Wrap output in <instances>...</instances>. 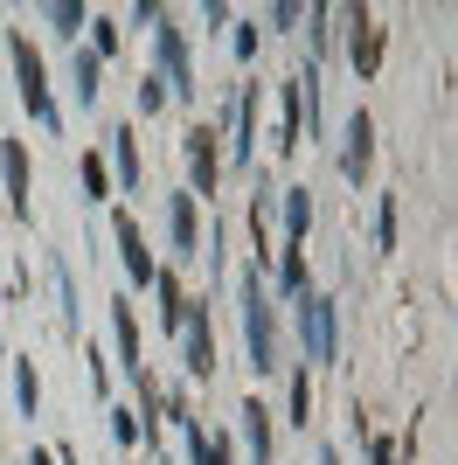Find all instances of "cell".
Instances as JSON below:
<instances>
[{
  "label": "cell",
  "mask_w": 458,
  "mask_h": 465,
  "mask_svg": "<svg viewBox=\"0 0 458 465\" xmlns=\"http://www.w3.org/2000/svg\"><path fill=\"white\" fill-rule=\"evenodd\" d=\"M112 438H118L125 451L139 445V410H112Z\"/></svg>",
  "instance_id": "4316f807"
},
{
  "label": "cell",
  "mask_w": 458,
  "mask_h": 465,
  "mask_svg": "<svg viewBox=\"0 0 458 465\" xmlns=\"http://www.w3.org/2000/svg\"><path fill=\"white\" fill-rule=\"evenodd\" d=\"M236 292H244V348H250V369H257V375L285 369V361H278V306H271V272L244 264V272H236Z\"/></svg>",
  "instance_id": "6da1fadb"
},
{
  "label": "cell",
  "mask_w": 458,
  "mask_h": 465,
  "mask_svg": "<svg viewBox=\"0 0 458 465\" xmlns=\"http://www.w3.org/2000/svg\"><path fill=\"white\" fill-rule=\"evenodd\" d=\"M105 139H112V160H118V188L139 194V188H146V167H139V133H133V125H112Z\"/></svg>",
  "instance_id": "5bb4252c"
},
{
  "label": "cell",
  "mask_w": 458,
  "mask_h": 465,
  "mask_svg": "<svg viewBox=\"0 0 458 465\" xmlns=\"http://www.w3.org/2000/svg\"><path fill=\"white\" fill-rule=\"evenodd\" d=\"M278 292H285V299L313 292V285H305V243H285V251H278Z\"/></svg>",
  "instance_id": "ffe728a7"
},
{
  "label": "cell",
  "mask_w": 458,
  "mask_h": 465,
  "mask_svg": "<svg viewBox=\"0 0 458 465\" xmlns=\"http://www.w3.org/2000/svg\"><path fill=\"white\" fill-rule=\"evenodd\" d=\"M362 445H368V465H396V438H382V430H368Z\"/></svg>",
  "instance_id": "f1b7e54d"
},
{
  "label": "cell",
  "mask_w": 458,
  "mask_h": 465,
  "mask_svg": "<svg viewBox=\"0 0 458 465\" xmlns=\"http://www.w3.org/2000/svg\"><path fill=\"white\" fill-rule=\"evenodd\" d=\"M112 236H118V257H125V278H133V285H153V272H160V264L146 257V236H139V215H133V209L112 215Z\"/></svg>",
  "instance_id": "30bf717a"
},
{
  "label": "cell",
  "mask_w": 458,
  "mask_h": 465,
  "mask_svg": "<svg viewBox=\"0 0 458 465\" xmlns=\"http://www.w3.org/2000/svg\"><path fill=\"white\" fill-rule=\"evenodd\" d=\"M368 160H375V118H368V104L354 118H347V153H341V174L347 181H368Z\"/></svg>",
  "instance_id": "7c38bea8"
},
{
  "label": "cell",
  "mask_w": 458,
  "mask_h": 465,
  "mask_svg": "<svg viewBox=\"0 0 458 465\" xmlns=\"http://www.w3.org/2000/svg\"><path fill=\"white\" fill-rule=\"evenodd\" d=\"M181 438H188V459H194V465H236V445H229L223 430H215V438H202V424H188Z\"/></svg>",
  "instance_id": "d6986e66"
},
{
  "label": "cell",
  "mask_w": 458,
  "mask_h": 465,
  "mask_svg": "<svg viewBox=\"0 0 458 465\" xmlns=\"http://www.w3.org/2000/svg\"><path fill=\"white\" fill-rule=\"evenodd\" d=\"M320 465H341V451H334V445H320Z\"/></svg>",
  "instance_id": "1f68e13d"
},
{
  "label": "cell",
  "mask_w": 458,
  "mask_h": 465,
  "mask_svg": "<svg viewBox=\"0 0 458 465\" xmlns=\"http://www.w3.org/2000/svg\"><path fill=\"white\" fill-rule=\"evenodd\" d=\"M28 465H49V459H42V451H28Z\"/></svg>",
  "instance_id": "d6a6232c"
},
{
  "label": "cell",
  "mask_w": 458,
  "mask_h": 465,
  "mask_svg": "<svg viewBox=\"0 0 458 465\" xmlns=\"http://www.w3.org/2000/svg\"><path fill=\"white\" fill-rule=\"evenodd\" d=\"M97 84H105V63H97L91 49H76V104H84V112L97 104Z\"/></svg>",
  "instance_id": "44dd1931"
},
{
  "label": "cell",
  "mask_w": 458,
  "mask_h": 465,
  "mask_svg": "<svg viewBox=\"0 0 458 465\" xmlns=\"http://www.w3.org/2000/svg\"><path fill=\"white\" fill-rule=\"evenodd\" d=\"M76 174H84V194H91V202H105V194H112V174H105V153H84V160H76Z\"/></svg>",
  "instance_id": "603a6c76"
},
{
  "label": "cell",
  "mask_w": 458,
  "mask_h": 465,
  "mask_svg": "<svg viewBox=\"0 0 458 465\" xmlns=\"http://www.w3.org/2000/svg\"><path fill=\"white\" fill-rule=\"evenodd\" d=\"M167 236H174V257H181V264L202 257V202H194L188 188L167 194Z\"/></svg>",
  "instance_id": "52a82bcc"
},
{
  "label": "cell",
  "mask_w": 458,
  "mask_h": 465,
  "mask_svg": "<svg viewBox=\"0 0 458 465\" xmlns=\"http://www.w3.org/2000/svg\"><path fill=\"white\" fill-rule=\"evenodd\" d=\"M285 202V243H305L313 236V188H278Z\"/></svg>",
  "instance_id": "e0dca14e"
},
{
  "label": "cell",
  "mask_w": 458,
  "mask_h": 465,
  "mask_svg": "<svg viewBox=\"0 0 458 465\" xmlns=\"http://www.w3.org/2000/svg\"><path fill=\"white\" fill-rule=\"evenodd\" d=\"M347 63H354L362 77L382 70V21L368 15V7H347Z\"/></svg>",
  "instance_id": "ba28073f"
},
{
  "label": "cell",
  "mask_w": 458,
  "mask_h": 465,
  "mask_svg": "<svg viewBox=\"0 0 458 465\" xmlns=\"http://www.w3.org/2000/svg\"><path fill=\"white\" fill-rule=\"evenodd\" d=\"M0 167H7V209H15V223H28V215H35V188H28V146H21V139H0Z\"/></svg>",
  "instance_id": "8fae6325"
},
{
  "label": "cell",
  "mask_w": 458,
  "mask_h": 465,
  "mask_svg": "<svg viewBox=\"0 0 458 465\" xmlns=\"http://www.w3.org/2000/svg\"><path fill=\"white\" fill-rule=\"evenodd\" d=\"M292 320H299V348H305V369H334L341 361V312L326 292H299L292 299Z\"/></svg>",
  "instance_id": "7a4b0ae2"
},
{
  "label": "cell",
  "mask_w": 458,
  "mask_h": 465,
  "mask_svg": "<svg viewBox=\"0 0 458 465\" xmlns=\"http://www.w3.org/2000/svg\"><path fill=\"white\" fill-rule=\"evenodd\" d=\"M7 56H15V84H21L28 118H35L42 133H63V112H56V97H49V70L35 56V35H7Z\"/></svg>",
  "instance_id": "3957f363"
},
{
  "label": "cell",
  "mask_w": 458,
  "mask_h": 465,
  "mask_svg": "<svg viewBox=\"0 0 458 465\" xmlns=\"http://www.w3.org/2000/svg\"><path fill=\"white\" fill-rule=\"evenodd\" d=\"M153 35V56H160V70H167V97L174 104H194V91H202V84H194V63H188V28H174V15H160L146 28Z\"/></svg>",
  "instance_id": "277c9868"
},
{
  "label": "cell",
  "mask_w": 458,
  "mask_h": 465,
  "mask_svg": "<svg viewBox=\"0 0 458 465\" xmlns=\"http://www.w3.org/2000/svg\"><path fill=\"white\" fill-rule=\"evenodd\" d=\"M160 104H167V84H160V77H153V70H146V84H139V112H160Z\"/></svg>",
  "instance_id": "83f0119b"
},
{
  "label": "cell",
  "mask_w": 458,
  "mask_h": 465,
  "mask_svg": "<svg viewBox=\"0 0 458 465\" xmlns=\"http://www.w3.org/2000/svg\"><path fill=\"white\" fill-rule=\"evenodd\" d=\"M181 139H188L181 153H188V174H194V188H188V194H194V202H209V194H215V181H223V133L194 118V125H188Z\"/></svg>",
  "instance_id": "5b68a950"
},
{
  "label": "cell",
  "mask_w": 458,
  "mask_h": 465,
  "mask_svg": "<svg viewBox=\"0 0 458 465\" xmlns=\"http://www.w3.org/2000/svg\"><path fill=\"white\" fill-rule=\"evenodd\" d=\"M181 341H188V375H194V382H209V375H215V333H209V312H202V299H188Z\"/></svg>",
  "instance_id": "9c48e42d"
},
{
  "label": "cell",
  "mask_w": 458,
  "mask_h": 465,
  "mask_svg": "<svg viewBox=\"0 0 458 465\" xmlns=\"http://www.w3.org/2000/svg\"><path fill=\"white\" fill-rule=\"evenodd\" d=\"M42 21H49L56 35H76V28L91 21V7H76V0H56V7H42Z\"/></svg>",
  "instance_id": "7402d4cb"
},
{
  "label": "cell",
  "mask_w": 458,
  "mask_h": 465,
  "mask_svg": "<svg viewBox=\"0 0 458 465\" xmlns=\"http://www.w3.org/2000/svg\"><path fill=\"white\" fill-rule=\"evenodd\" d=\"M91 28H97V49H91V56H97V63L118 56V21H112V15H91Z\"/></svg>",
  "instance_id": "484cf974"
},
{
  "label": "cell",
  "mask_w": 458,
  "mask_h": 465,
  "mask_svg": "<svg viewBox=\"0 0 458 465\" xmlns=\"http://www.w3.org/2000/svg\"><path fill=\"white\" fill-rule=\"evenodd\" d=\"M112 327H118V361H125V382H133V375H146V361H139V306L125 299V292L112 299Z\"/></svg>",
  "instance_id": "4fadbf2b"
},
{
  "label": "cell",
  "mask_w": 458,
  "mask_h": 465,
  "mask_svg": "<svg viewBox=\"0 0 458 465\" xmlns=\"http://www.w3.org/2000/svg\"><path fill=\"white\" fill-rule=\"evenodd\" d=\"M264 21H271V28H292V21H305V7H292V0H285V7H271Z\"/></svg>",
  "instance_id": "4dcf8cb0"
},
{
  "label": "cell",
  "mask_w": 458,
  "mask_h": 465,
  "mask_svg": "<svg viewBox=\"0 0 458 465\" xmlns=\"http://www.w3.org/2000/svg\"><path fill=\"white\" fill-rule=\"evenodd\" d=\"M15 396H21V410H28V417L42 410V382H35V369H28V361H15Z\"/></svg>",
  "instance_id": "cb8c5ba5"
},
{
  "label": "cell",
  "mask_w": 458,
  "mask_h": 465,
  "mask_svg": "<svg viewBox=\"0 0 458 465\" xmlns=\"http://www.w3.org/2000/svg\"><path fill=\"white\" fill-rule=\"evenodd\" d=\"M285 424L292 430H313V369H292V389H285Z\"/></svg>",
  "instance_id": "2e32d148"
},
{
  "label": "cell",
  "mask_w": 458,
  "mask_h": 465,
  "mask_svg": "<svg viewBox=\"0 0 458 465\" xmlns=\"http://www.w3.org/2000/svg\"><path fill=\"white\" fill-rule=\"evenodd\" d=\"M236 417H244L236 430H244V451H250V465H271V410L257 403V396H250V403L236 410Z\"/></svg>",
  "instance_id": "9a60e30c"
},
{
  "label": "cell",
  "mask_w": 458,
  "mask_h": 465,
  "mask_svg": "<svg viewBox=\"0 0 458 465\" xmlns=\"http://www.w3.org/2000/svg\"><path fill=\"white\" fill-rule=\"evenodd\" d=\"M257 56V21H244V28H236V63H250Z\"/></svg>",
  "instance_id": "f546056e"
},
{
  "label": "cell",
  "mask_w": 458,
  "mask_h": 465,
  "mask_svg": "<svg viewBox=\"0 0 458 465\" xmlns=\"http://www.w3.org/2000/svg\"><path fill=\"white\" fill-rule=\"evenodd\" d=\"M153 292H160V327L181 333V320H188V292H181V278H174V272H153Z\"/></svg>",
  "instance_id": "ac0fdd59"
},
{
  "label": "cell",
  "mask_w": 458,
  "mask_h": 465,
  "mask_svg": "<svg viewBox=\"0 0 458 465\" xmlns=\"http://www.w3.org/2000/svg\"><path fill=\"white\" fill-rule=\"evenodd\" d=\"M375 251H396V202H375Z\"/></svg>",
  "instance_id": "d4e9b609"
},
{
  "label": "cell",
  "mask_w": 458,
  "mask_h": 465,
  "mask_svg": "<svg viewBox=\"0 0 458 465\" xmlns=\"http://www.w3.org/2000/svg\"><path fill=\"white\" fill-rule=\"evenodd\" d=\"M229 167L236 174H250L257 167V84H236V97H229Z\"/></svg>",
  "instance_id": "8992f818"
}]
</instances>
